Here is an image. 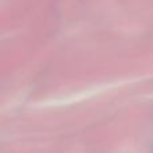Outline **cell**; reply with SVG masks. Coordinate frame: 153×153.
<instances>
[]
</instances>
